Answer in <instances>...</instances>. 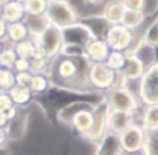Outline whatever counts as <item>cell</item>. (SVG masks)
Segmentation results:
<instances>
[{
    "label": "cell",
    "instance_id": "cell-16",
    "mask_svg": "<svg viewBox=\"0 0 158 155\" xmlns=\"http://www.w3.org/2000/svg\"><path fill=\"white\" fill-rule=\"evenodd\" d=\"M29 38H31V33L27 24L25 22H17V24L8 25L7 36H6V40L3 43L8 44V46H15V44L21 43V42L27 40Z\"/></svg>",
    "mask_w": 158,
    "mask_h": 155
},
{
    "label": "cell",
    "instance_id": "cell-7",
    "mask_svg": "<svg viewBox=\"0 0 158 155\" xmlns=\"http://www.w3.org/2000/svg\"><path fill=\"white\" fill-rule=\"evenodd\" d=\"M36 46L44 51L49 60H54L56 57L61 54L64 47V39H63V31L57 29L56 27L50 25L42 35L35 38Z\"/></svg>",
    "mask_w": 158,
    "mask_h": 155
},
{
    "label": "cell",
    "instance_id": "cell-38",
    "mask_svg": "<svg viewBox=\"0 0 158 155\" xmlns=\"http://www.w3.org/2000/svg\"><path fill=\"white\" fill-rule=\"evenodd\" d=\"M7 126H8V122L6 120L4 114H3V111L0 109V129H6Z\"/></svg>",
    "mask_w": 158,
    "mask_h": 155
},
{
    "label": "cell",
    "instance_id": "cell-15",
    "mask_svg": "<svg viewBox=\"0 0 158 155\" xmlns=\"http://www.w3.org/2000/svg\"><path fill=\"white\" fill-rule=\"evenodd\" d=\"M126 8L123 2H107L103 7L101 18L108 25H119L122 22Z\"/></svg>",
    "mask_w": 158,
    "mask_h": 155
},
{
    "label": "cell",
    "instance_id": "cell-27",
    "mask_svg": "<svg viewBox=\"0 0 158 155\" xmlns=\"http://www.w3.org/2000/svg\"><path fill=\"white\" fill-rule=\"evenodd\" d=\"M17 58L18 57H17L15 51H14V47L4 44L2 53H0V67L4 69H13Z\"/></svg>",
    "mask_w": 158,
    "mask_h": 155
},
{
    "label": "cell",
    "instance_id": "cell-9",
    "mask_svg": "<svg viewBox=\"0 0 158 155\" xmlns=\"http://www.w3.org/2000/svg\"><path fill=\"white\" fill-rule=\"evenodd\" d=\"M114 71L103 64H92L89 68V86L92 90H97V92H108L111 87L112 79H114Z\"/></svg>",
    "mask_w": 158,
    "mask_h": 155
},
{
    "label": "cell",
    "instance_id": "cell-20",
    "mask_svg": "<svg viewBox=\"0 0 158 155\" xmlns=\"http://www.w3.org/2000/svg\"><path fill=\"white\" fill-rule=\"evenodd\" d=\"M8 94L13 98V103L17 108L28 105V104L32 101V97H33L29 87H19V86H17V84L8 92Z\"/></svg>",
    "mask_w": 158,
    "mask_h": 155
},
{
    "label": "cell",
    "instance_id": "cell-35",
    "mask_svg": "<svg viewBox=\"0 0 158 155\" xmlns=\"http://www.w3.org/2000/svg\"><path fill=\"white\" fill-rule=\"evenodd\" d=\"M3 114H4V118H6V120H7L8 123L10 122H14V119H15L17 116H18V108H17L15 105H13V107H10V108H6V109H3Z\"/></svg>",
    "mask_w": 158,
    "mask_h": 155
},
{
    "label": "cell",
    "instance_id": "cell-18",
    "mask_svg": "<svg viewBox=\"0 0 158 155\" xmlns=\"http://www.w3.org/2000/svg\"><path fill=\"white\" fill-rule=\"evenodd\" d=\"M139 123L146 130L158 129V105H146L140 109Z\"/></svg>",
    "mask_w": 158,
    "mask_h": 155
},
{
    "label": "cell",
    "instance_id": "cell-41",
    "mask_svg": "<svg viewBox=\"0 0 158 155\" xmlns=\"http://www.w3.org/2000/svg\"><path fill=\"white\" fill-rule=\"evenodd\" d=\"M0 69H2V67H0Z\"/></svg>",
    "mask_w": 158,
    "mask_h": 155
},
{
    "label": "cell",
    "instance_id": "cell-37",
    "mask_svg": "<svg viewBox=\"0 0 158 155\" xmlns=\"http://www.w3.org/2000/svg\"><path fill=\"white\" fill-rule=\"evenodd\" d=\"M7 28H8V25L0 18V42L6 40V36H7Z\"/></svg>",
    "mask_w": 158,
    "mask_h": 155
},
{
    "label": "cell",
    "instance_id": "cell-6",
    "mask_svg": "<svg viewBox=\"0 0 158 155\" xmlns=\"http://www.w3.org/2000/svg\"><path fill=\"white\" fill-rule=\"evenodd\" d=\"M135 36H136V33L133 31H129L122 24L110 25L106 35H104V40L108 44L111 51H122L126 54L133 43Z\"/></svg>",
    "mask_w": 158,
    "mask_h": 155
},
{
    "label": "cell",
    "instance_id": "cell-8",
    "mask_svg": "<svg viewBox=\"0 0 158 155\" xmlns=\"http://www.w3.org/2000/svg\"><path fill=\"white\" fill-rule=\"evenodd\" d=\"M108 114L110 108L103 98L94 108V122L92 129L83 136L85 140L93 144H98L108 134Z\"/></svg>",
    "mask_w": 158,
    "mask_h": 155
},
{
    "label": "cell",
    "instance_id": "cell-14",
    "mask_svg": "<svg viewBox=\"0 0 158 155\" xmlns=\"http://www.w3.org/2000/svg\"><path fill=\"white\" fill-rule=\"evenodd\" d=\"M27 18V14L24 10L22 2H3V15L2 19L7 25L24 22Z\"/></svg>",
    "mask_w": 158,
    "mask_h": 155
},
{
    "label": "cell",
    "instance_id": "cell-23",
    "mask_svg": "<svg viewBox=\"0 0 158 155\" xmlns=\"http://www.w3.org/2000/svg\"><path fill=\"white\" fill-rule=\"evenodd\" d=\"M146 21V15L143 11H132V10H126L123 14V18L121 24L125 28H128L129 31H136L143 22Z\"/></svg>",
    "mask_w": 158,
    "mask_h": 155
},
{
    "label": "cell",
    "instance_id": "cell-12",
    "mask_svg": "<svg viewBox=\"0 0 158 155\" xmlns=\"http://www.w3.org/2000/svg\"><path fill=\"white\" fill-rule=\"evenodd\" d=\"M110 53H111V50H110L108 44L106 43L104 39H100V38H94L85 46V58L90 64L106 63Z\"/></svg>",
    "mask_w": 158,
    "mask_h": 155
},
{
    "label": "cell",
    "instance_id": "cell-39",
    "mask_svg": "<svg viewBox=\"0 0 158 155\" xmlns=\"http://www.w3.org/2000/svg\"><path fill=\"white\" fill-rule=\"evenodd\" d=\"M3 15V2H0V18Z\"/></svg>",
    "mask_w": 158,
    "mask_h": 155
},
{
    "label": "cell",
    "instance_id": "cell-31",
    "mask_svg": "<svg viewBox=\"0 0 158 155\" xmlns=\"http://www.w3.org/2000/svg\"><path fill=\"white\" fill-rule=\"evenodd\" d=\"M32 72H19L15 74V83L19 87H29L31 82H32Z\"/></svg>",
    "mask_w": 158,
    "mask_h": 155
},
{
    "label": "cell",
    "instance_id": "cell-33",
    "mask_svg": "<svg viewBox=\"0 0 158 155\" xmlns=\"http://www.w3.org/2000/svg\"><path fill=\"white\" fill-rule=\"evenodd\" d=\"M126 10H132V11H143L144 10L146 2L143 0H129V2H123Z\"/></svg>",
    "mask_w": 158,
    "mask_h": 155
},
{
    "label": "cell",
    "instance_id": "cell-30",
    "mask_svg": "<svg viewBox=\"0 0 158 155\" xmlns=\"http://www.w3.org/2000/svg\"><path fill=\"white\" fill-rule=\"evenodd\" d=\"M129 87H131V82L126 79L125 75L122 72H115L110 90H125Z\"/></svg>",
    "mask_w": 158,
    "mask_h": 155
},
{
    "label": "cell",
    "instance_id": "cell-32",
    "mask_svg": "<svg viewBox=\"0 0 158 155\" xmlns=\"http://www.w3.org/2000/svg\"><path fill=\"white\" fill-rule=\"evenodd\" d=\"M13 71L15 74L19 72H31V61L29 60H22V58H17L15 64L13 67Z\"/></svg>",
    "mask_w": 158,
    "mask_h": 155
},
{
    "label": "cell",
    "instance_id": "cell-17",
    "mask_svg": "<svg viewBox=\"0 0 158 155\" xmlns=\"http://www.w3.org/2000/svg\"><path fill=\"white\" fill-rule=\"evenodd\" d=\"M97 145L98 147L96 155H123L118 136H114V134L108 133Z\"/></svg>",
    "mask_w": 158,
    "mask_h": 155
},
{
    "label": "cell",
    "instance_id": "cell-1",
    "mask_svg": "<svg viewBox=\"0 0 158 155\" xmlns=\"http://www.w3.org/2000/svg\"><path fill=\"white\" fill-rule=\"evenodd\" d=\"M92 64L85 57H67L60 54L52 60L50 82L67 90H92L89 86V68Z\"/></svg>",
    "mask_w": 158,
    "mask_h": 155
},
{
    "label": "cell",
    "instance_id": "cell-26",
    "mask_svg": "<svg viewBox=\"0 0 158 155\" xmlns=\"http://www.w3.org/2000/svg\"><path fill=\"white\" fill-rule=\"evenodd\" d=\"M126 63V54L122 51H111L106 61V65L108 67L111 71L114 72H121L125 67Z\"/></svg>",
    "mask_w": 158,
    "mask_h": 155
},
{
    "label": "cell",
    "instance_id": "cell-22",
    "mask_svg": "<svg viewBox=\"0 0 158 155\" xmlns=\"http://www.w3.org/2000/svg\"><path fill=\"white\" fill-rule=\"evenodd\" d=\"M24 3V10L27 14V18H36V17L46 15L47 4L49 2H42V0H28Z\"/></svg>",
    "mask_w": 158,
    "mask_h": 155
},
{
    "label": "cell",
    "instance_id": "cell-5",
    "mask_svg": "<svg viewBox=\"0 0 158 155\" xmlns=\"http://www.w3.org/2000/svg\"><path fill=\"white\" fill-rule=\"evenodd\" d=\"M146 136H147V130L140 123H135L121 136H118L123 155H135L137 153H143V148L146 144Z\"/></svg>",
    "mask_w": 158,
    "mask_h": 155
},
{
    "label": "cell",
    "instance_id": "cell-11",
    "mask_svg": "<svg viewBox=\"0 0 158 155\" xmlns=\"http://www.w3.org/2000/svg\"><path fill=\"white\" fill-rule=\"evenodd\" d=\"M97 104L85 107V108L77 111L71 118H69L68 123L71 125V128L77 132L78 134H81L82 137L92 129L93 122H94V108Z\"/></svg>",
    "mask_w": 158,
    "mask_h": 155
},
{
    "label": "cell",
    "instance_id": "cell-19",
    "mask_svg": "<svg viewBox=\"0 0 158 155\" xmlns=\"http://www.w3.org/2000/svg\"><path fill=\"white\" fill-rule=\"evenodd\" d=\"M13 47H14V51H15L17 57L22 58V60H29V61L33 60V57L36 54V50H38L35 39H32V38L27 39V40L21 42V43L15 44Z\"/></svg>",
    "mask_w": 158,
    "mask_h": 155
},
{
    "label": "cell",
    "instance_id": "cell-4",
    "mask_svg": "<svg viewBox=\"0 0 158 155\" xmlns=\"http://www.w3.org/2000/svg\"><path fill=\"white\" fill-rule=\"evenodd\" d=\"M136 84V94L143 107L158 105V61L146 69L143 78Z\"/></svg>",
    "mask_w": 158,
    "mask_h": 155
},
{
    "label": "cell",
    "instance_id": "cell-40",
    "mask_svg": "<svg viewBox=\"0 0 158 155\" xmlns=\"http://www.w3.org/2000/svg\"><path fill=\"white\" fill-rule=\"evenodd\" d=\"M3 47H4V43H3V42H0V53H2Z\"/></svg>",
    "mask_w": 158,
    "mask_h": 155
},
{
    "label": "cell",
    "instance_id": "cell-28",
    "mask_svg": "<svg viewBox=\"0 0 158 155\" xmlns=\"http://www.w3.org/2000/svg\"><path fill=\"white\" fill-rule=\"evenodd\" d=\"M143 155H158V129L147 130Z\"/></svg>",
    "mask_w": 158,
    "mask_h": 155
},
{
    "label": "cell",
    "instance_id": "cell-36",
    "mask_svg": "<svg viewBox=\"0 0 158 155\" xmlns=\"http://www.w3.org/2000/svg\"><path fill=\"white\" fill-rule=\"evenodd\" d=\"M8 140H10V136H8L7 129H0V148L4 147Z\"/></svg>",
    "mask_w": 158,
    "mask_h": 155
},
{
    "label": "cell",
    "instance_id": "cell-10",
    "mask_svg": "<svg viewBox=\"0 0 158 155\" xmlns=\"http://www.w3.org/2000/svg\"><path fill=\"white\" fill-rule=\"evenodd\" d=\"M137 112H123V111H111L108 114V133L114 136H121L135 123Z\"/></svg>",
    "mask_w": 158,
    "mask_h": 155
},
{
    "label": "cell",
    "instance_id": "cell-13",
    "mask_svg": "<svg viewBox=\"0 0 158 155\" xmlns=\"http://www.w3.org/2000/svg\"><path fill=\"white\" fill-rule=\"evenodd\" d=\"M146 65L143 64V61L140 60L137 55L135 54H126V63H125V67L121 72L126 76L131 83H137L140 79L143 78L146 72Z\"/></svg>",
    "mask_w": 158,
    "mask_h": 155
},
{
    "label": "cell",
    "instance_id": "cell-3",
    "mask_svg": "<svg viewBox=\"0 0 158 155\" xmlns=\"http://www.w3.org/2000/svg\"><path fill=\"white\" fill-rule=\"evenodd\" d=\"M103 98L111 111L137 112L143 108L136 92L131 87L125 90H108L104 93Z\"/></svg>",
    "mask_w": 158,
    "mask_h": 155
},
{
    "label": "cell",
    "instance_id": "cell-2",
    "mask_svg": "<svg viewBox=\"0 0 158 155\" xmlns=\"http://www.w3.org/2000/svg\"><path fill=\"white\" fill-rule=\"evenodd\" d=\"M46 17L50 25L60 31L79 24V13L69 2H49Z\"/></svg>",
    "mask_w": 158,
    "mask_h": 155
},
{
    "label": "cell",
    "instance_id": "cell-21",
    "mask_svg": "<svg viewBox=\"0 0 158 155\" xmlns=\"http://www.w3.org/2000/svg\"><path fill=\"white\" fill-rule=\"evenodd\" d=\"M24 22L27 24L32 39L38 38L39 35H42V33L50 27V22H49V19H47L46 15L36 17V18H25Z\"/></svg>",
    "mask_w": 158,
    "mask_h": 155
},
{
    "label": "cell",
    "instance_id": "cell-29",
    "mask_svg": "<svg viewBox=\"0 0 158 155\" xmlns=\"http://www.w3.org/2000/svg\"><path fill=\"white\" fill-rule=\"evenodd\" d=\"M15 84V72L13 69H0V92L8 93Z\"/></svg>",
    "mask_w": 158,
    "mask_h": 155
},
{
    "label": "cell",
    "instance_id": "cell-34",
    "mask_svg": "<svg viewBox=\"0 0 158 155\" xmlns=\"http://www.w3.org/2000/svg\"><path fill=\"white\" fill-rule=\"evenodd\" d=\"M14 103H13V98L10 97V94L6 92H0V109H6V108H10L13 107Z\"/></svg>",
    "mask_w": 158,
    "mask_h": 155
},
{
    "label": "cell",
    "instance_id": "cell-24",
    "mask_svg": "<svg viewBox=\"0 0 158 155\" xmlns=\"http://www.w3.org/2000/svg\"><path fill=\"white\" fill-rule=\"evenodd\" d=\"M50 78L46 74H35L32 76V82L29 84V90L32 92L33 96L36 94H43L49 90L50 87Z\"/></svg>",
    "mask_w": 158,
    "mask_h": 155
},
{
    "label": "cell",
    "instance_id": "cell-25",
    "mask_svg": "<svg viewBox=\"0 0 158 155\" xmlns=\"http://www.w3.org/2000/svg\"><path fill=\"white\" fill-rule=\"evenodd\" d=\"M142 35L146 46L158 49V15L148 24V27L146 28Z\"/></svg>",
    "mask_w": 158,
    "mask_h": 155
}]
</instances>
